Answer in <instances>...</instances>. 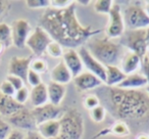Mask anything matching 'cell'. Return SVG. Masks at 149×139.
Instances as JSON below:
<instances>
[{
  "label": "cell",
  "mask_w": 149,
  "mask_h": 139,
  "mask_svg": "<svg viewBox=\"0 0 149 139\" xmlns=\"http://www.w3.org/2000/svg\"><path fill=\"white\" fill-rule=\"evenodd\" d=\"M146 86H148V82H147L146 78L142 74L135 73L127 76L124 81L118 86V88L126 90H138L146 87Z\"/></svg>",
  "instance_id": "obj_19"
},
{
  "label": "cell",
  "mask_w": 149,
  "mask_h": 139,
  "mask_svg": "<svg viewBox=\"0 0 149 139\" xmlns=\"http://www.w3.org/2000/svg\"><path fill=\"white\" fill-rule=\"evenodd\" d=\"M46 52H47L50 56H52V57H54V58L62 57V55H63V49H62V46L55 41H52L51 43L48 45Z\"/></svg>",
  "instance_id": "obj_29"
},
{
  "label": "cell",
  "mask_w": 149,
  "mask_h": 139,
  "mask_svg": "<svg viewBox=\"0 0 149 139\" xmlns=\"http://www.w3.org/2000/svg\"><path fill=\"white\" fill-rule=\"evenodd\" d=\"M120 43L126 46L129 51L134 52L138 56H140L141 59H143L149 49L146 41V29L125 31L122 36Z\"/></svg>",
  "instance_id": "obj_5"
},
{
  "label": "cell",
  "mask_w": 149,
  "mask_h": 139,
  "mask_svg": "<svg viewBox=\"0 0 149 139\" xmlns=\"http://www.w3.org/2000/svg\"><path fill=\"white\" fill-rule=\"evenodd\" d=\"M0 92H1L2 94H4V95L13 97L17 91H15V89L13 87V85H11L8 81L4 80L2 83L0 84Z\"/></svg>",
  "instance_id": "obj_35"
},
{
  "label": "cell",
  "mask_w": 149,
  "mask_h": 139,
  "mask_svg": "<svg viewBox=\"0 0 149 139\" xmlns=\"http://www.w3.org/2000/svg\"><path fill=\"white\" fill-rule=\"evenodd\" d=\"M53 40L51 39L48 33L43 30L41 27H36L34 32L30 34L29 38H28L27 42H26V46L31 49L33 55L40 57L43 53H45L47 47Z\"/></svg>",
  "instance_id": "obj_7"
},
{
  "label": "cell",
  "mask_w": 149,
  "mask_h": 139,
  "mask_svg": "<svg viewBox=\"0 0 149 139\" xmlns=\"http://www.w3.org/2000/svg\"><path fill=\"white\" fill-rule=\"evenodd\" d=\"M105 116H106V110L101 104L92 108V110H90V117H91L92 121H94L95 123L103 122L104 119H105Z\"/></svg>",
  "instance_id": "obj_27"
},
{
  "label": "cell",
  "mask_w": 149,
  "mask_h": 139,
  "mask_svg": "<svg viewBox=\"0 0 149 139\" xmlns=\"http://www.w3.org/2000/svg\"><path fill=\"white\" fill-rule=\"evenodd\" d=\"M79 55L83 62V66L88 70V72L97 78H99L104 84L106 80V66H104L101 62H99L87 49L86 46H81L78 50Z\"/></svg>",
  "instance_id": "obj_9"
},
{
  "label": "cell",
  "mask_w": 149,
  "mask_h": 139,
  "mask_svg": "<svg viewBox=\"0 0 149 139\" xmlns=\"http://www.w3.org/2000/svg\"><path fill=\"white\" fill-rule=\"evenodd\" d=\"M74 85L80 91H89V90L96 89L98 87H101L103 85V82L97 78L95 75L89 73V72H83L74 78Z\"/></svg>",
  "instance_id": "obj_15"
},
{
  "label": "cell",
  "mask_w": 149,
  "mask_h": 139,
  "mask_svg": "<svg viewBox=\"0 0 149 139\" xmlns=\"http://www.w3.org/2000/svg\"><path fill=\"white\" fill-rule=\"evenodd\" d=\"M32 112H33L37 125L48 122V121L59 120L62 115L64 114V110H62L61 106L53 105L50 102L44 104V105L38 106V108H34Z\"/></svg>",
  "instance_id": "obj_11"
},
{
  "label": "cell",
  "mask_w": 149,
  "mask_h": 139,
  "mask_svg": "<svg viewBox=\"0 0 149 139\" xmlns=\"http://www.w3.org/2000/svg\"><path fill=\"white\" fill-rule=\"evenodd\" d=\"M59 120L48 121L37 126V131L45 139H55L59 134Z\"/></svg>",
  "instance_id": "obj_23"
},
{
  "label": "cell",
  "mask_w": 149,
  "mask_h": 139,
  "mask_svg": "<svg viewBox=\"0 0 149 139\" xmlns=\"http://www.w3.org/2000/svg\"><path fill=\"white\" fill-rule=\"evenodd\" d=\"M8 4H10L7 1H3V0H0V17H2L5 13H6L7 8H8Z\"/></svg>",
  "instance_id": "obj_41"
},
{
  "label": "cell",
  "mask_w": 149,
  "mask_h": 139,
  "mask_svg": "<svg viewBox=\"0 0 149 139\" xmlns=\"http://www.w3.org/2000/svg\"><path fill=\"white\" fill-rule=\"evenodd\" d=\"M105 133H111V134L116 135V136H118V137H127L131 134V130H130V128H129L127 122L118 120L112 125L111 128L108 129V130H102L101 132L97 133L96 137L103 136Z\"/></svg>",
  "instance_id": "obj_24"
},
{
  "label": "cell",
  "mask_w": 149,
  "mask_h": 139,
  "mask_svg": "<svg viewBox=\"0 0 149 139\" xmlns=\"http://www.w3.org/2000/svg\"><path fill=\"white\" fill-rule=\"evenodd\" d=\"M60 130L55 139H81L84 133V120L77 108H68L59 119Z\"/></svg>",
  "instance_id": "obj_4"
},
{
  "label": "cell",
  "mask_w": 149,
  "mask_h": 139,
  "mask_svg": "<svg viewBox=\"0 0 149 139\" xmlns=\"http://www.w3.org/2000/svg\"><path fill=\"white\" fill-rule=\"evenodd\" d=\"M127 75L118 66H106V80L105 84L107 87H118L125 80Z\"/></svg>",
  "instance_id": "obj_22"
},
{
  "label": "cell",
  "mask_w": 149,
  "mask_h": 139,
  "mask_svg": "<svg viewBox=\"0 0 149 139\" xmlns=\"http://www.w3.org/2000/svg\"><path fill=\"white\" fill-rule=\"evenodd\" d=\"M25 3L29 8L32 9L49 8L51 5V0H27Z\"/></svg>",
  "instance_id": "obj_30"
},
{
  "label": "cell",
  "mask_w": 149,
  "mask_h": 139,
  "mask_svg": "<svg viewBox=\"0 0 149 139\" xmlns=\"http://www.w3.org/2000/svg\"><path fill=\"white\" fill-rule=\"evenodd\" d=\"M30 99H31L32 105L34 108L44 105L48 103V92H47V85L41 83L40 85L33 87L30 92Z\"/></svg>",
  "instance_id": "obj_21"
},
{
  "label": "cell",
  "mask_w": 149,
  "mask_h": 139,
  "mask_svg": "<svg viewBox=\"0 0 149 139\" xmlns=\"http://www.w3.org/2000/svg\"><path fill=\"white\" fill-rule=\"evenodd\" d=\"M84 104L87 110H92V108H96V106L100 105V98L99 96L95 95V94H90L84 100Z\"/></svg>",
  "instance_id": "obj_33"
},
{
  "label": "cell",
  "mask_w": 149,
  "mask_h": 139,
  "mask_svg": "<svg viewBox=\"0 0 149 139\" xmlns=\"http://www.w3.org/2000/svg\"><path fill=\"white\" fill-rule=\"evenodd\" d=\"M87 49L89 52L104 66H116L122 59L120 45L113 42L108 37L91 38L87 42Z\"/></svg>",
  "instance_id": "obj_3"
},
{
  "label": "cell",
  "mask_w": 149,
  "mask_h": 139,
  "mask_svg": "<svg viewBox=\"0 0 149 139\" xmlns=\"http://www.w3.org/2000/svg\"><path fill=\"white\" fill-rule=\"evenodd\" d=\"M77 3L63 9L47 8L40 17L39 27L45 30L53 41L66 49H76L84 46L91 38L101 33V30H94L91 26H83L76 15Z\"/></svg>",
  "instance_id": "obj_1"
},
{
  "label": "cell",
  "mask_w": 149,
  "mask_h": 139,
  "mask_svg": "<svg viewBox=\"0 0 149 139\" xmlns=\"http://www.w3.org/2000/svg\"><path fill=\"white\" fill-rule=\"evenodd\" d=\"M13 98H15L19 104L25 105L26 101L30 98V92H29V90H28V88L25 86V87H23L22 89L17 90V91L15 92Z\"/></svg>",
  "instance_id": "obj_31"
},
{
  "label": "cell",
  "mask_w": 149,
  "mask_h": 139,
  "mask_svg": "<svg viewBox=\"0 0 149 139\" xmlns=\"http://www.w3.org/2000/svg\"><path fill=\"white\" fill-rule=\"evenodd\" d=\"M0 43L3 44L5 48L13 44L11 39V28L5 23H0Z\"/></svg>",
  "instance_id": "obj_25"
},
{
  "label": "cell",
  "mask_w": 149,
  "mask_h": 139,
  "mask_svg": "<svg viewBox=\"0 0 149 139\" xmlns=\"http://www.w3.org/2000/svg\"><path fill=\"white\" fill-rule=\"evenodd\" d=\"M25 139H45L44 137H42V135H40V133L37 130L34 131H29L26 133Z\"/></svg>",
  "instance_id": "obj_40"
},
{
  "label": "cell",
  "mask_w": 149,
  "mask_h": 139,
  "mask_svg": "<svg viewBox=\"0 0 149 139\" xmlns=\"http://www.w3.org/2000/svg\"><path fill=\"white\" fill-rule=\"evenodd\" d=\"M7 122L10 126H13L17 130L24 131H34L37 130V122L34 118L33 112L25 106L19 110V112H15L10 117L7 118Z\"/></svg>",
  "instance_id": "obj_8"
},
{
  "label": "cell",
  "mask_w": 149,
  "mask_h": 139,
  "mask_svg": "<svg viewBox=\"0 0 149 139\" xmlns=\"http://www.w3.org/2000/svg\"><path fill=\"white\" fill-rule=\"evenodd\" d=\"M72 0H51V8L63 9L72 4Z\"/></svg>",
  "instance_id": "obj_37"
},
{
  "label": "cell",
  "mask_w": 149,
  "mask_h": 139,
  "mask_svg": "<svg viewBox=\"0 0 149 139\" xmlns=\"http://www.w3.org/2000/svg\"><path fill=\"white\" fill-rule=\"evenodd\" d=\"M109 25L106 29V35L109 39H116L120 38L125 33V22L123 17L120 6L118 3H113L109 15Z\"/></svg>",
  "instance_id": "obj_10"
},
{
  "label": "cell",
  "mask_w": 149,
  "mask_h": 139,
  "mask_svg": "<svg viewBox=\"0 0 149 139\" xmlns=\"http://www.w3.org/2000/svg\"><path fill=\"white\" fill-rule=\"evenodd\" d=\"M27 82L29 83V85L32 86V87H36V86H38L41 83H43L42 80H41V76H40V74L34 72L33 70H31V68H30L29 72H28Z\"/></svg>",
  "instance_id": "obj_32"
},
{
  "label": "cell",
  "mask_w": 149,
  "mask_h": 139,
  "mask_svg": "<svg viewBox=\"0 0 149 139\" xmlns=\"http://www.w3.org/2000/svg\"><path fill=\"white\" fill-rule=\"evenodd\" d=\"M76 3H80L82 5H88L89 3H91V1L90 0H78V1H76Z\"/></svg>",
  "instance_id": "obj_42"
},
{
  "label": "cell",
  "mask_w": 149,
  "mask_h": 139,
  "mask_svg": "<svg viewBox=\"0 0 149 139\" xmlns=\"http://www.w3.org/2000/svg\"><path fill=\"white\" fill-rule=\"evenodd\" d=\"M11 127L7 121H4L0 117V139H6L7 136L10 134Z\"/></svg>",
  "instance_id": "obj_34"
},
{
  "label": "cell",
  "mask_w": 149,
  "mask_h": 139,
  "mask_svg": "<svg viewBox=\"0 0 149 139\" xmlns=\"http://www.w3.org/2000/svg\"><path fill=\"white\" fill-rule=\"evenodd\" d=\"M146 41H147V44H148V47H149V27L146 29Z\"/></svg>",
  "instance_id": "obj_45"
},
{
  "label": "cell",
  "mask_w": 149,
  "mask_h": 139,
  "mask_svg": "<svg viewBox=\"0 0 149 139\" xmlns=\"http://www.w3.org/2000/svg\"><path fill=\"white\" fill-rule=\"evenodd\" d=\"M30 68L41 75V74H44L47 72L48 66H47V62L44 59H42V58H40V57H37V58H35V59H32L31 64H30Z\"/></svg>",
  "instance_id": "obj_28"
},
{
  "label": "cell",
  "mask_w": 149,
  "mask_h": 139,
  "mask_svg": "<svg viewBox=\"0 0 149 139\" xmlns=\"http://www.w3.org/2000/svg\"><path fill=\"white\" fill-rule=\"evenodd\" d=\"M104 99L110 112L120 121L138 122L149 117V96L142 90L108 87Z\"/></svg>",
  "instance_id": "obj_2"
},
{
  "label": "cell",
  "mask_w": 149,
  "mask_h": 139,
  "mask_svg": "<svg viewBox=\"0 0 149 139\" xmlns=\"http://www.w3.org/2000/svg\"><path fill=\"white\" fill-rule=\"evenodd\" d=\"M145 90H146V94L149 96V85H148V86H146V87H145Z\"/></svg>",
  "instance_id": "obj_47"
},
{
  "label": "cell",
  "mask_w": 149,
  "mask_h": 139,
  "mask_svg": "<svg viewBox=\"0 0 149 139\" xmlns=\"http://www.w3.org/2000/svg\"><path fill=\"white\" fill-rule=\"evenodd\" d=\"M62 60L70 70L72 76V79L83 73V62L79 55V52L76 49H65L63 51Z\"/></svg>",
  "instance_id": "obj_14"
},
{
  "label": "cell",
  "mask_w": 149,
  "mask_h": 139,
  "mask_svg": "<svg viewBox=\"0 0 149 139\" xmlns=\"http://www.w3.org/2000/svg\"><path fill=\"white\" fill-rule=\"evenodd\" d=\"M113 1L111 0H96L94 2V10L101 15H109Z\"/></svg>",
  "instance_id": "obj_26"
},
{
  "label": "cell",
  "mask_w": 149,
  "mask_h": 139,
  "mask_svg": "<svg viewBox=\"0 0 149 139\" xmlns=\"http://www.w3.org/2000/svg\"><path fill=\"white\" fill-rule=\"evenodd\" d=\"M32 59H33L32 56H29V57L13 56L11 57L8 64V75L17 76V77L21 78L24 82H26Z\"/></svg>",
  "instance_id": "obj_13"
},
{
  "label": "cell",
  "mask_w": 149,
  "mask_h": 139,
  "mask_svg": "<svg viewBox=\"0 0 149 139\" xmlns=\"http://www.w3.org/2000/svg\"><path fill=\"white\" fill-rule=\"evenodd\" d=\"M141 61L142 59L140 56H138L134 52L128 51L123 55L122 59H120V70L128 75H132L135 74L136 71L141 66Z\"/></svg>",
  "instance_id": "obj_16"
},
{
  "label": "cell",
  "mask_w": 149,
  "mask_h": 139,
  "mask_svg": "<svg viewBox=\"0 0 149 139\" xmlns=\"http://www.w3.org/2000/svg\"><path fill=\"white\" fill-rule=\"evenodd\" d=\"M137 139H149V135L147 136V135H145V134H140L137 137Z\"/></svg>",
  "instance_id": "obj_44"
},
{
  "label": "cell",
  "mask_w": 149,
  "mask_h": 139,
  "mask_svg": "<svg viewBox=\"0 0 149 139\" xmlns=\"http://www.w3.org/2000/svg\"><path fill=\"white\" fill-rule=\"evenodd\" d=\"M141 68L143 70V74L142 75L146 78L147 82H148V85H149V58L148 56H144L141 61Z\"/></svg>",
  "instance_id": "obj_38"
},
{
  "label": "cell",
  "mask_w": 149,
  "mask_h": 139,
  "mask_svg": "<svg viewBox=\"0 0 149 139\" xmlns=\"http://www.w3.org/2000/svg\"><path fill=\"white\" fill-rule=\"evenodd\" d=\"M125 26L128 30L147 29L149 27V17L147 15L144 7L139 3H132L124 11Z\"/></svg>",
  "instance_id": "obj_6"
},
{
  "label": "cell",
  "mask_w": 149,
  "mask_h": 139,
  "mask_svg": "<svg viewBox=\"0 0 149 139\" xmlns=\"http://www.w3.org/2000/svg\"><path fill=\"white\" fill-rule=\"evenodd\" d=\"M147 56H148V58H149V49H148V52H147V54H146Z\"/></svg>",
  "instance_id": "obj_48"
},
{
  "label": "cell",
  "mask_w": 149,
  "mask_h": 139,
  "mask_svg": "<svg viewBox=\"0 0 149 139\" xmlns=\"http://www.w3.org/2000/svg\"><path fill=\"white\" fill-rule=\"evenodd\" d=\"M4 49H5V46L3 45V44H1V43H0V54L2 53V52H3V50H4Z\"/></svg>",
  "instance_id": "obj_46"
},
{
  "label": "cell",
  "mask_w": 149,
  "mask_h": 139,
  "mask_svg": "<svg viewBox=\"0 0 149 139\" xmlns=\"http://www.w3.org/2000/svg\"><path fill=\"white\" fill-rule=\"evenodd\" d=\"M50 78H51V82L65 86L72 79V76L70 74V70L68 68V66H65L64 61L61 60L51 70Z\"/></svg>",
  "instance_id": "obj_17"
},
{
  "label": "cell",
  "mask_w": 149,
  "mask_h": 139,
  "mask_svg": "<svg viewBox=\"0 0 149 139\" xmlns=\"http://www.w3.org/2000/svg\"><path fill=\"white\" fill-rule=\"evenodd\" d=\"M6 139H25V134L21 130L13 129V130H11L10 134L7 136Z\"/></svg>",
  "instance_id": "obj_39"
},
{
  "label": "cell",
  "mask_w": 149,
  "mask_h": 139,
  "mask_svg": "<svg viewBox=\"0 0 149 139\" xmlns=\"http://www.w3.org/2000/svg\"><path fill=\"white\" fill-rule=\"evenodd\" d=\"M47 92H48V100L53 105L60 106V103L63 100L66 93V88L64 85L61 84L50 82L47 85Z\"/></svg>",
  "instance_id": "obj_20"
},
{
  "label": "cell",
  "mask_w": 149,
  "mask_h": 139,
  "mask_svg": "<svg viewBox=\"0 0 149 139\" xmlns=\"http://www.w3.org/2000/svg\"><path fill=\"white\" fill-rule=\"evenodd\" d=\"M146 4H145V6H144V9H145V11H146V13H147V15L149 17V0L148 1H146Z\"/></svg>",
  "instance_id": "obj_43"
},
{
  "label": "cell",
  "mask_w": 149,
  "mask_h": 139,
  "mask_svg": "<svg viewBox=\"0 0 149 139\" xmlns=\"http://www.w3.org/2000/svg\"><path fill=\"white\" fill-rule=\"evenodd\" d=\"M25 108V105L19 104L11 96L4 95L0 92V115L3 117H10L15 112Z\"/></svg>",
  "instance_id": "obj_18"
},
{
  "label": "cell",
  "mask_w": 149,
  "mask_h": 139,
  "mask_svg": "<svg viewBox=\"0 0 149 139\" xmlns=\"http://www.w3.org/2000/svg\"><path fill=\"white\" fill-rule=\"evenodd\" d=\"M5 80H6V81H8L9 83L13 85V87L15 89V91H17V90H19V89H22L23 87H25V85H24V83H25V82H24L21 78L17 77V76L7 75L6 79H5Z\"/></svg>",
  "instance_id": "obj_36"
},
{
  "label": "cell",
  "mask_w": 149,
  "mask_h": 139,
  "mask_svg": "<svg viewBox=\"0 0 149 139\" xmlns=\"http://www.w3.org/2000/svg\"><path fill=\"white\" fill-rule=\"evenodd\" d=\"M11 28V39L13 45L17 48H24L26 46L28 38L30 36V24L27 20L19 19L15 20L10 26Z\"/></svg>",
  "instance_id": "obj_12"
}]
</instances>
